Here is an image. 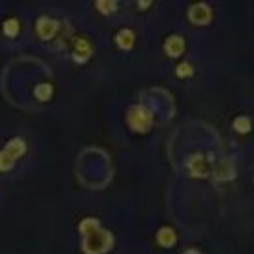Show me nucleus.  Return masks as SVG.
Segmentation results:
<instances>
[{
	"mask_svg": "<svg viewBox=\"0 0 254 254\" xmlns=\"http://www.w3.org/2000/svg\"><path fill=\"white\" fill-rule=\"evenodd\" d=\"M79 232L83 236L81 248L85 254H105L113 248V234L101 228L97 218H83L79 224Z\"/></svg>",
	"mask_w": 254,
	"mask_h": 254,
	"instance_id": "f257e3e1",
	"label": "nucleus"
},
{
	"mask_svg": "<svg viewBox=\"0 0 254 254\" xmlns=\"http://www.w3.org/2000/svg\"><path fill=\"white\" fill-rule=\"evenodd\" d=\"M127 125L135 133H147L153 125V109L145 103H135L127 109Z\"/></svg>",
	"mask_w": 254,
	"mask_h": 254,
	"instance_id": "f03ea898",
	"label": "nucleus"
},
{
	"mask_svg": "<svg viewBox=\"0 0 254 254\" xmlns=\"http://www.w3.org/2000/svg\"><path fill=\"white\" fill-rule=\"evenodd\" d=\"M24 153H26V141L20 137L10 139L0 151V171H10Z\"/></svg>",
	"mask_w": 254,
	"mask_h": 254,
	"instance_id": "7ed1b4c3",
	"label": "nucleus"
},
{
	"mask_svg": "<svg viewBox=\"0 0 254 254\" xmlns=\"http://www.w3.org/2000/svg\"><path fill=\"white\" fill-rule=\"evenodd\" d=\"M185 169L194 179H204V177H208L212 173V167H210L208 159L204 157V153H192V155H189L187 161H185Z\"/></svg>",
	"mask_w": 254,
	"mask_h": 254,
	"instance_id": "20e7f679",
	"label": "nucleus"
},
{
	"mask_svg": "<svg viewBox=\"0 0 254 254\" xmlns=\"http://www.w3.org/2000/svg\"><path fill=\"white\" fill-rule=\"evenodd\" d=\"M189 20L196 26H206L212 20V10L206 2H194L189 8Z\"/></svg>",
	"mask_w": 254,
	"mask_h": 254,
	"instance_id": "39448f33",
	"label": "nucleus"
},
{
	"mask_svg": "<svg viewBox=\"0 0 254 254\" xmlns=\"http://www.w3.org/2000/svg\"><path fill=\"white\" fill-rule=\"evenodd\" d=\"M165 54L169 58H179L183 52H185V38L181 34H171L167 40H165Z\"/></svg>",
	"mask_w": 254,
	"mask_h": 254,
	"instance_id": "423d86ee",
	"label": "nucleus"
},
{
	"mask_svg": "<svg viewBox=\"0 0 254 254\" xmlns=\"http://www.w3.org/2000/svg\"><path fill=\"white\" fill-rule=\"evenodd\" d=\"M58 22L54 20V18H50V16H42L38 22H36V30H38V36L42 38V40H50L56 32H58Z\"/></svg>",
	"mask_w": 254,
	"mask_h": 254,
	"instance_id": "0eeeda50",
	"label": "nucleus"
},
{
	"mask_svg": "<svg viewBox=\"0 0 254 254\" xmlns=\"http://www.w3.org/2000/svg\"><path fill=\"white\" fill-rule=\"evenodd\" d=\"M91 54H93L91 44L85 38H77L75 40V48H73V60L79 62V64H83V62H87L91 58Z\"/></svg>",
	"mask_w": 254,
	"mask_h": 254,
	"instance_id": "6e6552de",
	"label": "nucleus"
},
{
	"mask_svg": "<svg viewBox=\"0 0 254 254\" xmlns=\"http://www.w3.org/2000/svg\"><path fill=\"white\" fill-rule=\"evenodd\" d=\"M212 175L218 181H230V179H234V165L228 159H222V163H218L212 169Z\"/></svg>",
	"mask_w": 254,
	"mask_h": 254,
	"instance_id": "1a4fd4ad",
	"label": "nucleus"
},
{
	"mask_svg": "<svg viewBox=\"0 0 254 254\" xmlns=\"http://www.w3.org/2000/svg\"><path fill=\"white\" fill-rule=\"evenodd\" d=\"M177 242V232L171 226H161L157 230V244L163 248H171Z\"/></svg>",
	"mask_w": 254,
	"mask_h": 254,
	"instance_id": "9d476101",
	"label": "nucleus"
},
{
	"mask_svg": "<svg viewBox=\"0 0 254 254\" xmlns=\"http://www.w3.org/2000/svg\"><path fill=\"white\" fill-rule=\"evenodd\" d=\"M115 44H117L121 50H131L133 44H135V34H133V30H129V28L119 30L117 36H115Z\"/></svg>",
	"mask_w": 254,
	"mask_h": 254,
	"instance_id": "9b49d317",
	"label": "nucleus"
},
{
	"mask_svg": "<svg viewBox=\"0 0 254 254\" xmlns=\"http://www.w3.org/2000/svg\"><path fill=\"white\" fill-rule=\"evenodd\" d=\"M232 127H234V131H236V133H248V131H250V127H252L250 117H246V115L236 117V119L232 121Z\"/></svg>",
	"mask_w": 254,
	"mask_h": 254,
	"instance_id": "f8f14e48",
	"label": "nucleus"
},
{
	"mask_svg": "<svg viewBox=\"0 0 254 254\" xmlns=\"http://www.w3.org/2000/svg\"><path fill=\"white\" fill-rule=\"evenodd\" d=\"M52 91H54L52 83H40V85H36V89H34L36 97H38V99H42V101L50 99V97H52Z\"/></svg>",
	"mask_w": 254,
	"mask_h": 254,
	"instance_id": "ddd939ff",
	"label": "nucleus"
},
{
	"mask_svg": "<svg viewBox=\"0 0 254 254\" xmlns=\"http://www.w3.org/2000/svg\"><path fill=\"white\" fill-rule=\"evenodd\" d=\"M192 71H194V69H192V65H190L189 62H181V64L175 67V73H177V77H181V79H183V77H190Z\"/></svg>",
	"mask_w": 254,
	"mask_h": 254,
	"instance_id": "4468645a",
	"label": "nucleus"
},
{
	"mask_svg": "<svg viewBox=\"0 0 254 254\" xmlns=\"http://www.w3.org/2000/svg\"><path fill=\"white\" fill-rule=\"evenodd\" d=\"M18 28H20V24H18L16 18H10V20L4 22V34L10 36V38H14V36L18 34Z\"/></svg>",
	"mask_w": 254,
	"mask_h": 254,
	"instance_id": "2eb2a0df",
	"label": "nucleus"
},
{
	"mask_svg": "<svg viewBox=\"0 0 254 254\" xmlns=\"http://www.w3.org/2000/svg\"><path fill=\"white\" fill-rule=\"evenodd\" d=\"M95 8H97L101 14H111V12L117 8V4H115V2H97Z\"/></svg>",
	"mask_w": 254,
	"mask_h": 254,
	"instance_id": "dca6fc26",
	"label": "nucleus"
},
{
	"mask_svg": "<svg viewBox=\"0 0 254 254\" xmlns=\"http://www.w3.org/2000/svg\"><path fill=\"white\" fill-rule=\"evenodd\" d=\"M147 6H151V2H145V4H143V2H139V8H147Z\"/></svg>",
	"mask_w": 254,
	"mask_h": 254,
	"instance_id": "f3484780",
	"label": "nucleus"
}]
</instances>
